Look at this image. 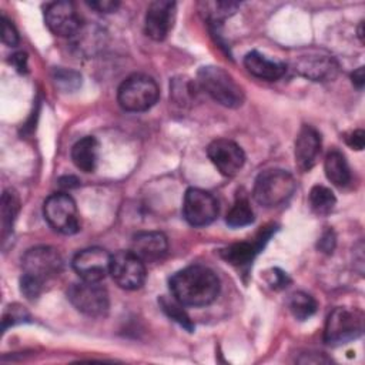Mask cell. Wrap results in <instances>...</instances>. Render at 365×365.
Wrapping results in <instances>:
<instances>
[{"instance_id": "obj_35", "label": "cell", "mask_w": 365, "mask_h": 365, "mask_svg": "<svg viewBox=\"0 0 365 365\" xmlns=\"http://www.w3.org/2000/svg\"><path fill=\"white\" fill-rule=\"evenodd\" d=\"M10 63L17 68L20 73H27V54L26 53H16L10 56Z\"/></svg>"}, {"instance_id": "obj_21", "label": "cell", "mask_w": 365, "mask_h": 365, "mask_svg": "<svg viewBox=\"0 0 365 365\" xmlns=\"http://www.w3.org/2000/svg\"><path fill=\"white\" fill-rule=\"evenodd\" d=\"M324 170L327 178L336 187H345L351 181V168L346 157L336 148L328 151L324 161Z\"/></svg>"}, {"instance_id": "obj_9", "label": "cell", "mask_w": 365, "mask_h": 365, "mask_svg": "<svg viewBox=\"0 0 365 365\" xmlns=\"http://www.w3.org/2000/svg\"><path fill=\"white\" fill-rule=\"evenodd\" d=\"M217 198L202 188L191 187L184 194L182 215L192 227H204L211 224L218 217Z\"/></svg>"}, {"instance_id": "obj_20", "label": "cell", "mask_w": 365, "mask_h": 365, "mask_svg": "<svg viewBox=\"0 0 365 365\" xmlns=\"http://www.w3.org/2000/svg\"><path fill=\"white\" fill-rule=\"evenodd\" d=\"M71 160L78 170L93 173L98 161V141L91 135L80 138L71 148Z\"/></svg>"}, {"instance_id": "obj_27", "label": "cell", "mask_w": 365, "mask_h": 365, "mask_svg": "<svg viewBox=\"0 0 365 365\" xmlns=\"http://www.w3.org/2000/svg\"><path fill=\"white\" fill-rule=\"evenodd\" d=\"M53 81L64 93H71L81 86V76L74 70L57 67L53 70Z\"/></svg>"}, {"instance_id": "obj_13", "label": "cell", "mask_w": 365, "mask_h": 365, "mask_svg": "<svg viewBox=\"0 0 365 365\" xmlns=\"http://www.w3.org/2000/svg\"><path fill=\"white\" fill-rule=\"evenodd\" d=\"M207 155L215 168L225 177H234L245 163L242 148L228 138H217L207 147Z\"/></svg>"}, {"instance_id": "obj_33", "label": "cell", "mask_w": 365, "mask_h": 365, "mask_svg": "<svg viewBox=\"0 0 365 365\" xmlns=\"http://www.w3.org/2000/svg\"><path fill=\"white\" fill-rule=\"evenodd\" d=\"M335 244H336V237H335V232L332 230H327L319 241H318V248L325 252V254H331L335 248Z\"/></svg>"}, {"instance_id": "obj_11", "label": "cell", "mask_w": 365, "mask_h": 365, "mask_svg": "<svg viewBox=\"0 0 365 365\" xmlns=\"http://www.w3.org/2000/svg\"><path fill=\"white\" fill-rule=\"evenodd\" d=\"M292 68L311 81H331L336 77L339 66L332 56L324 51H311L294 57Z\"/></svg>"}, {"instance_id": "obj_14", "label": "cell", "mask_w": 365, "mask_h": 365, "mask_svg": "<svg viewBox=\"0 0 365 365\" xmlns=\"http://www.w3.org/2000/svg\"><path fill=\"white\" fill-rule=\"evenodd\" d=\"M73 269L84 281H101L110 274L111 255L100 247H90L77 252L73 258Z\"/></svg>"}, {"instance_id": "obj_31", "label": "cell", "mask_w": 365, "mask_h": 365, "mask_svg": "<svg viewBox=\"0 0 365 365\" xmlns=\"http://www.w3.org/2000/svg\"><path fill=\"white\" fill-rule=\"evenodd\" d=\"M1 40L4 44L10 46V47H14L19 44L20 41V37H19V31L16 30L14 24L6 19L4 16L1 17Z\"/></svg>"}, {"instance_id": "obj_19", "label": "cell", "mask_w": 365, "mask_h": 365, "mask_svg": "<svg viewBox=\"0 0 365 365\" xmlns=\"http://www.w3.org/2000/svg\"><path fill=\"white\" fill-rule=\"evenodd\" d=\"M244 66L248 70V73H251L252 76L262 80H268V81L281 78L287 71V66L282 61L271 60L255 50L245 54Z\"/></svg>"}, {"instance_id": "obj_7", "label": "cell", "mask_w": 365, "mask_h": 365, "mask_svg": "<svg viewBox=\"0 0 365 365\" xmlns=\"http://www.w3.org/2000/svg\"><path fill=\"white\" fill-rule=\"evenodd\" d=\"M67 298L81 314L91 318H103L108 314L110 298L100 281H81L67 289Z\"/></svg>"}, {"instance_id": "obj_34", "label": "cell", "mask_w": 365, "mask_h": 365, "mask_svg": "<svg viewBox=\"0 0 365 365\" xmlns=\"http://www.w3.org/2000/svg\"><path fill=\"white\" fill-rule=\"evenodd\" d=\"M91 9L97 10L98 13H113L120 7L118 1L113 0H97V1H88L87 3Z\"/></svg>"}, {"instance_id": "obj_24", "label": "cell", "mask_w": 365, "mask_h": 365, "mask_svg": "<svg viewBox=\"0 0 365 365\" xmlns=\"http://www.w3.org/2000/svg\"><path fill=\"white\" fill-rule=\"evenodd\" d=\"M288 307H289L291 314L297 319L305 321V319H308L309 317H312L317 312L318 304H317V301H315V298L312 295H309V294H307L304 291H298V292H294L289 297Z\"/></svg>"}, {"instance_id": "obj_5", "label": "cell", "mask_w": 365, "mask_h": 365, "mask_svg": "<svg viewBox=\"0 0 365 365\" xmlns=\"http://www.w3.org/2000/svg\"><path fill=\"white\" fill-rule=\"evenodd\" d=\"M160 97L157 81L143 73L127 77L118 87L117 101L123 110L130 113H141L150 110Z\"/></svg>"}, {"instance_id": "obj_2", "label": "cell", "mask_w": 365, "mask_h": 365, "mask_svg": "<svg viewBox=\"0 0 365 365\" xmlns=\"http://www.w3.org/2000/svg\"><path fill=\"white\" fill-rule=\"evenodd\" d=\"M20 291L27 299H37L44 285L63 271L60 252L48 245H37L27 250L21 258Z\"/></svg>"}, {"instance_id": "obj_36", "label": "cell", "mask_w": 365, "mask_h": 365, "mask_svg": "<svg viewBox=\"0 0 365 365\" xmlns=\"http://www.w3.org/2000/svg\"><path fill=\"white\" fill-rule=\"evenodd\" d=\"M351 80H352V84L356 87V88H362L364 84H365V68L361 66L358 67L352 74H351Z\"/></svg>"}, {"instance_id": "obj_3", "label": "cell", "mask_w": 365, "mask_h": 365, "mask_svg": "<svg viewBox=\"0 0 365 365\" xmlns=\"http://www.w3.org/2000/svg\"><path fill=\"white\" fill-rule=\"evenodd\" d=\"M197 83L202 91H205L214 101L224 107L237 108L242 106L245 100L244 88L222 67H201L197 73Z\"/></svg>"}, {"instance_id": "obj_1", "label": "cell", "mask_w": 365, "mask_h": 365, "mask_svg": "<svg viewBox=\"0 0 365 365\" xmlns=\"http://www.w3.org/2000/svg\"><path fill=\"white\" fill-rule=\"evenodd\" d=\"M173 297L182 305L205 307L220 294L217 274L205 265H190L177 271L168 281Z\"/></svg>"}, {"instance_id": "obj_25", "label": "cell", "mask_w": 365, "mask_h": 365, "mask_svg": "<svg viewBox=\"0 0 365 365\" xmlns=\"http://www.w3.org/2000/svg\"><path fill=\"white\" fill-rule=\"evenodd\" d=\"M254 221V211L247 198H237L230 211L227 212L225 222L231 228H241Z\"/></svg>"}, {"instance_id": "obj_8", "label": "cell", "mask_w": 365, "mask_h": 365, "mask_svg": "<svg viewBox=\"0 0 365 365\" xmlns=\"http://www.w3.org/2000/svg\"><path fill=\"white\" fill-rule=\"evenodd\" d=\"M43 214L47 224L60 234L71 235L80 230V217L76 201L67 192L51 194L44 201Z\"/></svg>"}, {"instance_id": "obj_22", "label": "cell", "mask_w": 365, "mask_h": 365, "mask_svg": "<svg viewBox=\"0 0 365 365\" xmlns=\"http://www.w3.org/2000/svg\"><path fill=\"white\" fill-rule=\"evenodd\" d=\"M20 210V198L19 194L9 188L1 195V205H0V217H1V237L6 238L11 230L14 220Z\"/></svg>"}, {"instance_id": "obj_6", "label": "cell", "mask_w": 365, "mask_h": 365, "mask_svg": "<svg viewBox=\"0 0 365 365\" xmlns=\"http://www.w3.org/2000/svg\"><path fill=\"white\" fill-rule=\"evenodd\" d=\"M364 314L359 309L338 307L332 309L325 321L324 341L331 346L348 344L362 335Z\"/></svg>"}, {"instance_id": "obj_4", "label": "cell", "mask_w": 365, "mask_h": 365, "mask_svg": "<svg viewBox=\"0 0 365 365\" xmlns=\"http://www.w3.org/2000/svg\"><path fill=\"white\" fill-rule=\"evenodd\" d=\"M297 182L291 173L282 168H269L261 171L254 182V200L267 208L278 207L287 202L294 194Z\"/></svg>"}, {"instance_id": "obj_17", "label": "cell", "mask_w": 365, "mask_h": 365, "mask_svg": "<svg viewBox=\"0 0 365 365\" xmlns=\"http://www.w3.org/2000/svg\"><path fill=\"white\" fill-rule=\"evenodd\" d=\"M131 251L144 262H158L168 252V241L160 231H141L134 235Z\"/></svg>"}, {"instance_id": "obj_23", "label": "cell", "mask_w": 365, "mask_h": 365, "mask_svg": "<svg viewBox=\"0 0 365 365\" xmlns=\"http://www.w3.org/2000/svg\"><path fill=\"white\" fill-rule=\"evenodd\" d=\"M308 204L311 211L318 217H325L332 212L336 198L334 192L324 185H314L308 195Z\"/></svg>"}, {"instance_id": "obj_18", "label": "cell", "mask_w": 365, "mask_h": 365, "mask_svg": "<svg viewBox=\"0 0 365 365\" xmlns=\"http://www.w3.org/2000/svg\"><path fill=\"white\" fill-rule=\"evenodd\" d=\"M265 227L257 240L254 241H242V242H235L228 245L227 248L221 250V257L231 265L234 267H244L248 265L254 257L261 251L264 244L268 241V238L272 234V228L267 230Z\"/></svg>"}, {"instance_id": "obj_32", "label": "cell", "mask_w": 365, "mask_h": 365, "mask_svg": "<svg viewBox=\"0 0 365 365\" xmlns=\"http://www.w3.org/2000/svg\"><path fill=\"white\" fill-rule=\"evenodd\" d=\"M345 143L351 148L361 151L364 148V145H365V131L361 130V128L349 131L348 134H345Z\"/></svg>"}, {"instance_id": "obj_26", "label": "cell", "mask_w": 365, "mask_h": 365, "mask_svg": "<svg viewBox=\"0 0 365 365\" xmlns=\"http://www.w3.org/2000/svg\"><path fill=\"white\" fill-rule=\"evenodd\" d=\"M160 302V307L163 308V311L171 318L174 319L177 324H180L182 328H185L188 332H192L194 329V325L188 317V314L184 311V305L177 301L174 297L173 298H168V297H161L158 299Z\"/></svg>"}, {"instance_id": "obj_28", "label": "cell", "mask_w": 365, "mask_h": 365, "mask_svg": "<svg viewBox=\"0 0 365 365\" xmlns=\"http://www.w3.org/2000/svg\"><path fill=\"white\" fill-rule=\"evenodd\" d=\"M202 6H204V13L211 23H218V21L224 20L225 17L232 14L235 11V9L238 7L237 3H231V1L202 3Z\"/></svg>"}, {"instance_id": "obj_10", "label": "cell", "mask_w": 365, "mask_h": 365, "mask_svg": "<svg viewBox=\"0 0 365 365\" xmlns=\"http://www.w3.org/2000/svg\"><path fill=\"white\" fill-rule=\"evenodd\" d=\"M110 275L113 281L123 289H138L145 282V262L133 251H118L111 255Z\"/></svg>"}, {"instance_id": "obj_29", "label": "cell", "mask_w": 365, "mask_h": 365, "mask_svg": "<svg viewBox=\"0 0 365 365\" xmlns=\"http://www.w3.org/2000/svg\"><path fill=\"white\" fill-rule=\"evenodd\" d=\"M29 318H30V317H29V312H27L23 307H20V305H17V304L7 307V309H6L4 314H3V319H1V322H3V331H6V329H7L9 327H11V325L24 322V321L29 319Z\"/></svg>"}, {"instance_id": "obj_37", "label": "cell", "mask_w": 365, "mask_h": 365, "mask_svg": "<svg viewBox=\"0 0 365 365\" xmlns=\"http://www.w3.org/2000/svg\"><path fill=\"white\" fill-rule=\"evenodd\" d=\"M58 184L63 188H73V187H77L80 184V181L73 175H66V177H61L58 180Z\"/></svg>"}, {"instance_id": "obj_16", "label": "cell", "mask_w": 365, "mask_h": 365, "mask_svg": "<svg viewBox=\"0 0 365 365\" xmlns=\"http://www.w3.org/2000/svg\"><path fill=\"white\" fill-rule=\"evenodd\" d=\"M321 153V134L309 124H304L295 140V164L301 171H309Z\"/></svg>"}, {"instance_id": "obj_12", "label": "cell", "mask_w": 365, "mask_h": 365, "mask_svg": "<svg viewBox=\"0 0 365 365\" xmlns=\"http://www.w3.org/2000/svg\"><path fill=\"white\" fill-rule=\"evenodd\" d=\"M44 21L58 37H74L83 27L81 17L71 1H54L46 7Z\"/></svg>"}, {"instance_id": "obj_38", "label": "cell", "mask_w": 365, "mask_h": 365, "mask_svg": "<svg viewBox=\"0 0 365 365\" xmlns=\"http://www.w3.org/2000/svg\"><path fill=\"white\" fill-rule=\"evenodd\" d=\"M362 27H364V21H361L359 27H358V37L361 38V41H364V30H362Z\"/></svg>"}, {"instance_id": "obj_30", "label": "cell", "mask_w": 365, "mask_h": 365, "mask_svg": "<svg viewBox=\"0 0 365 365\" xmlns=\"http://www.w3.org/2000/svg\"><path fill=\"white\" fill-rule=\"evenodd\" d=\"M265 279H267L268 285L271 288H274V289H282V288H285L291 282L289 277L284 271H281L279 268L268 269L265 272Z\"/></svg>"}, {"instance_id": "obj_15", "label": "cell", "mask_w": 365, "mask_h": 365, "mask_svg": "<svg viewBox=\"0 0 365 365\" xmlns=\"http://www.w3.org/2000/svg\"><path fill=\"white\" fill-rule=\"evenodd\" d=\"M175 19V3L167 0H157L153 1L145 13L144 20V31L145 34L155 40H164L170 30L173 29Z\"/></svg>"}]
</instances>
